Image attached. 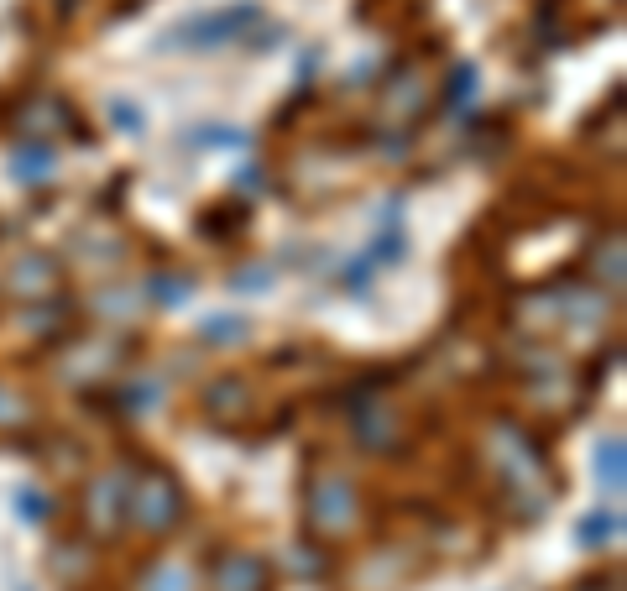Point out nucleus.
<instances>
[{
	"mask_svg": "<svg viewBox=\"0 0 627 591\" xmlns=\"http://www.w3.org/2000/svg\"><path fill=\"white\" fill-rule=\"evenodd\" d=\"M136 524H142L147 534H162V529H173L178 518H183V492H178V482L168 471H152L147 482H142V492H136Z\"/></svg>",
	"mask_w": 627,
	"mask_h": 591,
	"instance_id": "nucleus-1",
	"label": "nucleus"
},
{
	"mask_svg": "<svg viewBox=\"0 0 627 591\" xmlns=\"http://www.w3.org/2000/svg\"><path fill=\"white\" fill-rule=\"evenodd\" d=\"M251 21H257V6H241V11H215V16L183 21V27H178L173 37H189L183 48H199V53H209V48H220V42L241 37V27H251Z\"/></svg>",
	"mask_w": 627,
	"mask_h": 591,
	"instance_id": "nucleus-2",
	"label": "nucleus"
},
{
	"mask_svg": "<svg viewBox=\"0 0 627 591\" xmlns=\"http://www.w3.org/2000/svg\"><path fill=\"white\" fill-rule=\"evenodd\" d=\"M215 591H272V571H267V560L230 550V555L215 565Z\"/></svg>",
	"mask_w": 627,
	"mask_h": 591,
	"instance_id": "nucleus-3",
	"label": "nucleus"
},
{
	"mask_svg": "<svg viewBox=\"0 0 627 591\" xmlns=\"http://www.w3.org/2000/svg\"><path fill=\"white\" fill-rule=\"evenodd\" d=\"M319 508H314V518H319V524H345V518H351V508H345V503H351V487H345V482H319Z\"/></svg>",
	"mask_w": 627,
	"mask_h": 591,
	"instance_id": "nucleus-4",
	"label": "nucleus"
},
{
	"mask_svg": "<svg viewBox=\"0 0 627 591\" xmlns=\"http://www.w3.org/2000/svg\"><path fill=\"white\" fill-rule=\"evenodd\" d=\"M142 591H194V576L183 571V565H168V560H157L152 571L142 576Z\"/></svg>",
	"mask_w": 627,
	"mask_h": 591,
	"instance_id": "nucleus-5",
	"label": "nucleus"
},
{
	"mask_svg": "<svg viewBox=\"0 0 627 591\" xmlns=\"http://www.w3.org/2000/svg\"><path fill=\"white\" fill-rule=\"evenodd\" d=\"M617 529H622V518L601 508V513H591L586 524H580V544H586V550H601V544H607Z\"/></svg>",
	"mask_w": 627,
	"mask_h": 591,
	"instance_id": "nucleus-6",
	"label": "nucleus"
},
{
	"mask_svg": "<svg viewBox=\"0 0 627 591\" xmlns=\"http://www.w3.org/2000/svg\"><path fill=\"white\" fill-rule=\"evenodd\" d=\"M601 487H607L612 497L622 492V440H617V435L601 445Z\"/></svg>",
	"mask_w": 627,
	"mask_h": 591,
	"instance_id": "nucleus-7",
	"label": "nucleus"
},
{
	"mask_svg": "<svg viewBox=\"0 0 627 591\" xmlns=\"http://www.w3.org/2000/svg\"><path fill=\"white\" fill-rule=\"evenodd\" d=\"M48 152H16V178H48Z\"/></svg>",
	"mask_w": 627,
	"mask_h": 591,
	"instance_id": "nucleus-8",
	"label": "nucleus"
},
{
	"mask_svg": "<svg viewBox=\"0 0 627 591\" xmlns=\"http://www.w3.org/2000/svg\"><path fill=\"white\" fill-rule=\"evenodd\" d=\"M16 508L37 524V518H48V497H42V492H21V497H16Z\"/></svg>",
	"mask_w": 627,
	"mask_h": 591,
	"instance_id": "nucleus-9",
	"label": "nucleus"
}]
</instances>
